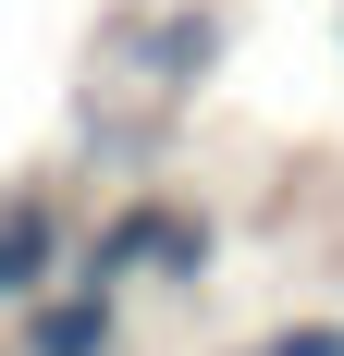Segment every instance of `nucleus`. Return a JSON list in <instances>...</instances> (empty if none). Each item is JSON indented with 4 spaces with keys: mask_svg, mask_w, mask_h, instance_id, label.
Instances as JSON below:
<instances>
[{
    "mask_svg": "<svg viewBox=\"0 0 344 356\" xmlns=\"http://www.w3.org/2000/svg\"><path fill=\"white\" fill-rule=\"evenodd\" d=\"M209 258H221V234H209V209H197V197H172V184H136V197H111V221H99V234H74V270H62V283L123 295V283L148 270V283L197 295V283H209Z\"/></svg>",
    "mask_w": 344,
    "mask_h": 356,
    "instance_id": "nucleus-1",
    "label": "nucleus"
},
{
    "mask_svg": "<svg viewBox=\"0 0 344 356\" xmlns=\"http://www.w3.org/2000/svg\"><path fill=\"white\" fill-rule=\"evenodd\" d=\"M111 344H123V295H99V283L25 295V356H111Z\"/></svg>",
    "mask_w": 344,
    "mask_h": 356,
    "instance_id": "nucleus-2",
    "label": "nucleus"
},
{
    "mask_svg": "<svg viewBox=\"0 0 344 356\" xmlns=\"http://www.w3.org/2000/svg\"><path fill=\"white\" fill-rule=\"evenodd\" d=\"M136 62H148V86H160V99H185V86H209V62H221V13H209V0H185V13H160V25L136 37Z\"/></svg>",
    "mask_w": 344,
    "mask_h": 356,
    "instance_id": "nucleus-3",
    "label": "nucleus"
},
{
    "mask_svg": "<svg viewBox=\"0 0 344 356\" xmlns=\"http://www.w3.org/2000/svg\"><path fill=\"white\" fill-rule=\"evenodd\" d=\"M246 356H344V320H283V332H258Z\"/></svg>",
    "mask_w": 344,
    "mask_h": 356,
    "instance_id": "nucleus-4",
    "label": "nucleus"
},
{
    "mask_svg": "<svg viewBox=\"0 0 344 356\" xmlns=\"http://www.w3.org/2000/svg\"><path fill=\"white\" fill-rule=\"evenodd\" d=\"M0 307H25V295H13V270H0Z\"/></svg>",
    "mask_w": 344,
    "mask_h": 356,
    "instance_id": "nucleus-5",
    "label": "nucleus"
}]
</instances>
